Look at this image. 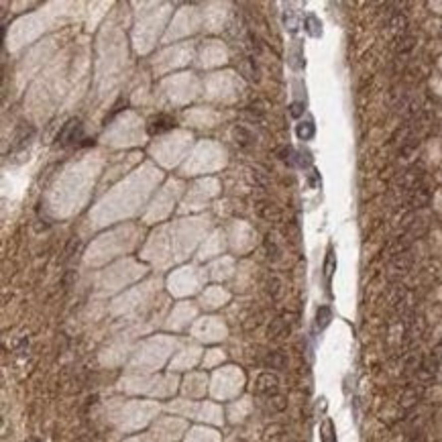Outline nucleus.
Masks as SVG:
<instances>
[{"label": "nucleus", "instance_id": "1", "mask_svg": "<svg viewBox=\"0 0 442 442\" xmlns=\"http://www.w3.org/2000/svg\"><path fill=\"white\" fill-rule=\"evenodd\" d=\"M78 141H84V128L80 118H70L68 122L63 124V128L59 130L57 135V145L68 147V145H80Z\"/></svg>", "mask_w": 442, "mask_h": 442}, {"label": "nucleus", "instance_id": "2", "mask_svg": "<svg viewBox=\"0 0 442 442\" xmlns=\"http://www.w3.org/2000/svg\"><path fill=\"white\" fill-rule=\"evenodd\" d=\"M277 389H279V379L273 373H261L257 377V383H255V393L257 395L273 397V395H277Z\"/></svg>", "mask_w": 442, "mask_h": 442}, {"label": "nucleus", "instance_id": "3", "mask_svg": "<svg viewBox=\"0 0 442 442\" xmlns=\"http://www.w3.org/2000/svg\"><path fill=\"white\" fill-rule=\"evenodd\" d=\"M175 126V120L167 114H159V116H153L147 124V130L149 135H163V132H169L171 128Z\"/></svg>", "mask_w": 442, "mask_h": 442}, {"label": "nucleus", "instance_id": "4", "mask_svg": "<svg viewBox=\"0 0 442 442\" xmlns=\"http://www.w3.org/2000/svg\"><path fill=\"white\" fill-rule=\"evenodd\" d=\"M232 139H234V143H236L238 147H242V149L255 145V135H253L251 130H247L245 126H234V128H232Z\"/></svg>", "mask_w": 442, "mask_h": 442}, {"label": "nucleus", "instance_id": "5", "mask_svg": "<svg viewBox=\"0 0 442 442\" xmlns=\"http://www.w3.org/2000/svg\"><path fill=\"white\" fill-rule=\"evenodd\" d=\"M285 334H290V324H287L283 318H275L267 328V336L269 338H281Z\"/></svg>", "mask_w": 442, "mask_h": 442}, {"label": "nucleus", "instance_id": "6", "mask_svg": "<svg viewBox=\"0 0 442 442\" xmlns=\"http://www.w3.org/2000/svg\"><path fill=\"white\" fill-rule=\"evenodd\" d=\"M257 212H259L261 218L269 220V222H279V220H281V210L277 206H273V204H259Z\"/></svg>", "mask_w": 442, "mask_h": 442}, {"label": "nucleus", "instance_id": "7", "mask_svg": "<svg viewBox=\"0 0 442 442\" xmlns=\"http://www.w3.org/2000/svg\"><path fill=\"white\" fill-rule=\"evenodd\" d=\"M410 265H412V255L410 253H397L391 261V269L395 273H406L410 269Z\"/></svg>", "mask_w": 442, "mask_h": 442}, {"label": "nucleus", "instance_id": "8", "mask_svg": "<svg viewBox=\"0 0 442 442\" xmlns=\"http://www.w3.org/2000/svg\"><path fill=\"white\" fill-rule=\"evenodd\" d=\"M265 365L271 367V369H285L287 367V357L281 350H273L267 355V359H265Z\"/></svg>", "mask_w": 442, "mask_h": 442}, {"label": "nucleus", "instance_id": "9", "mask_svg": "<svg viewBox=\"0 0 442 442\" xmlns=\"http://www.w3.org/2000/svg\"><path fill=\"white\" fill-rule=\"evenodd\" d=\"M33 132H35V130H33V126H31V124H23V126H20V128L14 132V139H12V141H14V147H18V145H25V143H27V141L33 137Z\"/></svg>", "mask_w": 442, "mask_h": 442}, {"label": "nucleus", "instance_id": "10", "mask_svg": "<svg viewBox=\"0 0 442 442\" xmlns=\"http://www.w3.org/2000/svg\"><path fill=\"white\" fill-rule=\"evenodd\" d=\"M314 132H316V128H314V122H300L298 124V128H296V135H298V139H302V141H310L312 137H314Z\"/></svg>", "mask_w": 442, "mask_h": 442}, {"label": "nucleus", "instance_id": "11", "mask_svg": "<svg viewBox=\"0 0 442 442\" xmlns=\"http://www.w3.org/2000/svg\"><path fill=\"white\" fill-rule=\"evenodd\" d=\"M330 320H332V312H330V308H328V306L318 308V312H316V326H318L320 330H324V328L330 324Z\"/></svg>", "mask_w": 442, "mask_h": 442}, {"label": "nucleus", "instance_id": "12", "mask_svg": "<svg viewBox=\"0 0 442 442\" xmlns=\"http://www.w3.org/2000/svg\"><path fill=\"white\" fill-rule=\"evenodd\" d=\"M320 438L322 442H336V434H334V426L330 420H324L320 426Z\"/></svg>", "mask_w": 442, "mask_h": 442}, {"label": "nucleus", "instance_id": "13", "mask_svg": "<svg viewBox=\"0 0 442 442\" xmlns=\"http://www.w3.org/2000/svg\"><path fill=\"white\" fill-rule=\"evenodd\" d=\"M265 249H267V257H269V259H273V261L279 259V249H277V245H275V242H273L269 236L265 238Z\"/></svg>", "mask_w": 442, "mask_h": 442}, {"label": "nucleus", "instance_id": "14", "mask_svg": "<svg viewBox=\"0 0 442 442\" xmlns=\"http://www.w3.org/2000/svg\"><path fill=\"white\" fill-rule=\"evenodd\" d=\"M267 292H269L271 298H277V296H279V292H281V281H279L277 277H271V279L267 281Z\"/></svg>", "mask_w": 442, "mask_h": 442}, {"label": "nucleus", "instance_id": "15", "mask_svg": "<svg viewBox=\"0 0 442 442\" xmlns=\"http://www.w3.org/2000/svg\"><path fill=\"white\" fill-rule=\"evenodd\" d=\"M290 114H292L294 118L302 116V114H304V104H302V102H294V104L290 106Z\"/></svg>", "mask_w": 442, "mask_h": 442}, {"label": "nucleus", "instance_id": "16", "mask_svg": "<svg viewBox=\"0 0 442 442\" xmlns=\"http://www.w3.org/2000/svg\"><path fill=\"white\" fill-rule=\"evenodd\" d=\"M326 277L330 279V275H332V269H334V255L332 253H328V261H326Z\"/></svg>", "mask_w": 442, "mask_h": 442}, {"label": "nucleus", "instance_id": "17", "mask_svg": "<svg viewBox=\"0 0 442 442\" xmlns=\"http://www.w3.org/2000/svg\"><path fill=\"white\" fill-rule=\"evenodd\" d=\"M287 442H290V440H287Z\"/></svg>", "mask_w": 442, "mask_h": 442}, {"label": "nucleus", "instance_id": "18", "mask_svg": "<svg viewBox=\"0 0 442 442\" xmlns=\"http://www.w3.org/2000/svg\"><path fill=\"white\" fill-rule=\"evenodd\" d=\"M35 442H37V440H35Z\"/></svg>", "mask_w": 442, "mask_h": 442}]
</instances>
